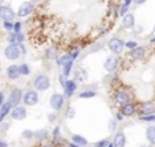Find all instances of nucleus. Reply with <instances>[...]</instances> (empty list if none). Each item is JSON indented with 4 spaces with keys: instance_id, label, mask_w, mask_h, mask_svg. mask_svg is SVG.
<instances>
[{
    "instance_id": "1",
    "label": "nucleus",
    "mask_w": 155,
    "mask_h": 147,
    "mask_svg": "<svg viewBox=\"0 0 155 147\" xmlns=\"http://www.w3.org/2000/svg\"><path fill=\"white\" fill-rule=\"evenodd\" d=\"M107 49L112 52L113 55H120L125 49V42L121 40L120 37H113L107 41Z\"/></svg>"
},
{
    "instance_id": "2",
    "label": "nucleus",
    "mask_w": 155,
    "mask_h": 147,
    "mask_svg": "<svg viewBox=\"0 0 155 147\" xmlns=\"http://www.w3.org/2000/svg\"><path fill=\"white\" fill-rule=\"evenodd\" d=\"M113 99H114L116 104L121 106V105H125V104H128V102H131L132 95L128 90H125V89H117V90L114 91Z\"/></svg>"
},
{
    "instance_id": "3",
    "label": "nucleus",
    "mask_w": 155,
    "mask_h": 147,
    "mask_svg": "<svg viewBox=\"0 0 155 147\" xmlns=\"http://www.w3.org/2000/svg\"><path fill=\"white\" fill-rule=\"evenodd\" d=\"M33 85H34L35 90H40V91H45L48 90L49 87H51V79H49L48 75L45 74H40L35 76L34 82H33Z\"/></svg>"
},
{
    "instance_id": "4",
    "label": "nucleus",
    "mask_w": 155,
    "mask_h": 147,
    "mask_svg": "<svg viewBox=\"0 0 155 147\" xmlns=\"http://www.w3.org/2000/svg\"><path fill=\"white\" fill-rule=\"evenodd\" d=\"M22 51H21V46L15 45V44H8L7 46L4 48V56L5 59L8 60H16L22 56Z\"/></svg>"
},
{
    "instance_id": "5",
    "label": "nucleus",
    "mask_w": 155,
    "mask_h": 147,
    "mask_svg": "<svg viewBox=\"0 0 155 147\" xmlns=\"http://www.w3.org/2000/svg\"><path fill=\"white\" fill-rule=\"evenodd\" d=\"M33 10H34V5H33L31 2H23L18 7L16 15H18L19 18H26V16H29L30 14L33 12Z\"/></svg>"
},
{
    "instance_id": "6",
    "label": "nucleus",
    "mask_w": 155,
    "mask_h": 147,
    "mask_svg": "<svg viewBox=\"0 0 155 147\" xmlns=\"http://www.w3.org/2000/svg\"><path fill=\"white\" fill-rule=\"evenodd\" d=\"M118 64H120V60H118V57L116 56H109L106 57V60H105L104 63V68L107 71L109 74H113L116 70L118 68Z\"/></svg>"
},
{
    "instance_id": "7",
    "label": "nucleus",
    "mask_w": 155,
    "mask_h": 147,
    "mask_svg": "<svg viewBox=\"0 0 155 147\" xmlns=\"http://www.w3.org/2000/svg\"><path fill=\"white\" fill-rule=\"evenodd\" d=\"M139 116H146V115H154L155 113V104L151 101H144L139 105V110H137Z\"/></svg>"
},
{
    "instance_id": "8",
    "label": "nucleus",
    "mask_w": 155,
    "mask_h": 147,
    "mask_svg": "<svg viewBox=\"0 0 155 147\" xmlns=\"http://www.w3.org/2000/svg\"><path fill=\"white\" fill-rule=\"evenodd\" d=\"M21 101H23V93H22V90L21 89H12L10 95H8V102L12 106H18Z\"/></svg>"
},
{
    "instance_id": "9",
    "label": "nucleus",
    "mask_w": 155,
    "mask_h": 147,
    "mask_svg": "<svg viewBox=\"0 0 155 147\" xmlns=\"http://www.w3.org/2000/svg\"><path fill=\"white\" fill-rule=\"evenodd\" d=\"M121 27L124 30H134L136 27V21H135V15L131 12H128L125 16H123L121 21Z\"/></svg>"
},
{
    "instance_id": "10",
    "label": "nucleus",
    "mask_w": 155,
    "mask_h": 147,
    "mask_svg": "<svg viewBox=\"0 0 155 147\" xmlns=\"http://www.w3.org/2000/svg\"><path fill=\"white\" fill-rule=\"evenodd\" d=\"M146 56H147V49L142 45L136 46L135 49H132V51L129 52V57H131L132 60H137V62H139V60H144Z\"/></svg>"
},
{
    "instance_id": "11",
    "label": "nucleus",
    "mask_w": 155,
    "mask_h": 147,
    "mask_svg": "<svg viewBox=\"0 0 155 147\" xmlns=\"http://www.w3.org/2000/svg\"><path fill=\"white\" fill-rule=\"evenodd\" d=\"M15 16H16L15 11L10 5H0V19H3V21H14Z\"/></svg>"
},
{
    "instance_id": "12",
    "label": "nucleus",
    "mask_w": 155,
    "mask_h": 147,
    "mask_svg": "<svg viewBox=\"0 0 155 147\" xmlns=\"http://www.w3.org/2000/svg\"><path fill=\"white\" fill-rule=\"evenodd\" d=\"M51 106H52V109H54V110H60L63 108V105H64V95L63 94H59V93H54V94H52V97H51Z\"/></svg>"
},
{
    "instance_id": "13",
    "label": "nucleus",
    "mask_w": 155,
    "mask_h": 147,
    "mask_svg": "<svg viewBox=\"0 0 155 147\" xmlns=\"http://www.w3.org/2000/svg\"><path fill=\"white\" fill-rule=\"evenodd\" d=\"M23 102L27 106H34L38 102V93L34 90H29L27 93L23 94Z\"/></svg>"
},
{
    "instance_id": "14",
    "label": "nucleus",
    "mask_w": 155,
    "mask_h": 147,
    "mask_svg": "<svg viewBox=\"0 0 155 147\" xmlns=\"http://www.w3.org/2000/svg\"><path fill=\"white\" fill-rule=\"evenodd\" d=\"M120 112L123 113L124 117H131V116H134L135 113L137 112V109H136V105L135 104L128 102V104H125V105H121Z\"/></svg>"
},
{
    "instance_id": "15",
    "label": "nucleus",
    "mask_w": 155,
    "mask_h": 147,
    "mask_svg": "<svg viewBox=\"0 0 155 147\" xmlns=\"http://www.w3.org/2000/svg\"><path fill=\"white\" fill-rule=\"evenodd\" d=\"M27 116V112H26V108L23 106H14L12 110H11V117L14 120H23L25 117Z\"/></svg>"
},
{
    "instance_id": "16",
    "label": "nucleus",
    "mask_w": 155,
    "mask_h": 147,
    "mask_svg": "<svg viewBox=\"0 0 155 147\" xmlns=\"http://www.w3.org/2000/svg\"><path fill=\"white\" fill-rule=\"evenodd\" d=\"M7 76L10 78V79H18L19 76H21V65H16V64H11L8 65L7 68Z\"/></svg>"
},
{
    "instance_id": "17",
    "label": "nucleus",
    "mask_w": 155,
    "mask_h": 147,
    "mask_svg": "<svg viewBox=\"0 0 155 147\" xmlns=\"http://www.w3.org/2000/svg\"><path fill=\"white\" fill-rule=\"evenodd\" d=\"M76 89H78L76 80L68 79L67 83H65V86H64V95H65V97H71V95H72V94L76 91Z\"/></svg>"
},
{
    "instance_id": "18",
    "label": "nucleus",
    "mask_w": 155,
    "mask_h": 147,
    "mask_svg": "<svg viewBox=\"0 0 155 147\" xmlns=\"http://www.w3.org/2000/svg\"><path fill=\"white\" fill-rule=\"evenodd\" d=\"M113 145L114 147H125L127 145V138H125V134L124 132H117V134L114 135V138H113Z\"/></svg>"
},
{
    "instance_id": "19",
    "label": "nucleus",
    "mask_w": 155,
    "mask_h": 147,
    "mask_svg": "<svg viewBox=\"0 0 155 147\" xmlns=\"http://www.w3.org/2000/svg\"><path fill=\"white\" fill-rule=\"evenodd\" d=\"M74 78H75L76 82H86L88 78V74L83 67H78L76 70L74 71Z\"/></svg>"
},
{
    "instance_id": "20",
    "label": "nucleus",
    "mask_w": 155,
    "mask_h": 147,
    "mask_svg": "<svg viewBox=\"0 0 155 147\" xmlns=\"http://www.w3.org/2000/svg\"><path fill=\"white\" fill-rule=\"evenodd\" d=\"M25 41V35L22 33H11L8 34V44H15V45H19V44H23Z\"/></svg>"
},
{
    "instance_id": "21",
    "label": "nucleus",
    "mask_w": 155,
    "mask_h": 147,
    "mask_svg": "<svg viewBox=\"0 0 155 147\" xmlns=\"http://www.w3.org/2000/svg\"><path fill=\"white\" fill-rule=\"evenodd\" d=\"M12 108H14V106L10 104V102H4V104L2 105V108H0V124H2L3 119H4L5 116L8 115V113H11Z\"/></svg>"
},
{
    "instance_id": "22",
    "label": "nucleus",
    "mask_w": 155,
    "mask_h": 147,
    "mask_svg": "<svg viewBox=\"0 0 155 147\" xmlns=\"http://www.w3.org/2000/svg\"><path fill=\"white\" fill-rule=\"evenodd\" d=\"M146 138L150 142V145H155V125H150L146 129Z\"/></svg>"
},
{
    "instance_id": "23",
    "label": "nucleus",
    "mask_w": 155,
    "mask_h": 147,
    "mask_svg": "<svg viewBox=\"0 0 155 147\" xmlns=\"http://www.w3.org/2000/svg\"><path fill=\"white\" fill-rule=\"evenodd\" d=\"M71 139H72V142L75 143V145H78V146H82V147L87 146V139L83 138V136H80V135H72Z\"/></svg>"
},
{
    "instance_id": "24",
    "label": "nucleus",
    "mask_w": 155,
    "mask_h": 147,
    "mask_svg": "<svg viewBox=\"0 0 155 147\" xmlns=\"http://www.w3.org/2000/svg\"><path fill=\"white\" fill-rule=\"evenodd\" d=\"M48 136H49V134H48V131H46V129H40V131L34 132V139L38 140V142H42V140H45Z\"/></svg>"
},
{
    "instance_id": "25",
    "label": "nucleus",
    "mask_w": 155,
    "mask_h": 147,
    "mask_svg": "<svg viewBox=\"0 0 155 147\" xmlns=\"http://www.w3.org/2000/svg\"><path fill=\"white\" fill-rule=\"evenodd\" d=\"M71 56H70V53H65V55H63V56H60V57H57L56 59V62H57V64L60 65V67H63V65L65 64V63H68V62H71Z\"/></svg>"
},
{
    "instance_id": "26",
    "label": "nucleus",
    "mask_w": 155,
    "mask_h": 147,
    "mask_svg": "<svg viewBox=\"0 0 155 147\" xmlns=\"http://www.w3.org/2000/svg\"><path fill=\"white\" fill-rule=\"evenodd\" d=\"M72 67H74V60H71V62L65 63V64L63 65V74H64L65 76H68V75L72 72Z\"/></svg>"
},
{
    "instance_id": "27",
    "label": "nucleus",
    "mask_w": 155,
    "mask_h": 147,
    "mask_svg": "<svg viewBox=\"0 0 155 147\" xmlns=\"http://www.w3.org/2000/svg\"><path fill=\"white\" fill-rule=\"evenodd\" d=\"M95 95H97V93L94 90H84L79 94L80 98H93V97H95Z\"/></svg>"
},
{
    "instance_id": "28",
    "label": "nucleus",
    "mask_w": 155,
    "mask_h": 147,
    "mask_svg": "<svg viewBox=\"0 0 155 147\" xmlns=\"http://www.w3.org/2000/svg\"><path fill=\"white\" fill-rule=\"evenodd\" d=\"M139 120H142V121H146V123H155V113H154V115L139 116Z\"/></svg>"
},
{
    "instance_id": "29",
    "label": "nucleus",
    "mask_w": 155,
    "mask_h": 147,
    "mask_svg": "<svg viewBox=\"0 0 155 147\" xmlns=\"http://www.w3.org/2000/svg\"><path fill=\"white\" fill-rule=\"evenodd\" d=\"M14 25H15V22L12 21H3V27L7 32H14Z\"/></svg>"
},
{
    "instance_id": "30",
    "label": "nucleus",
    "mask_w": 155,
    "mask_h": 147,
    "mask_svg": "<svg viewBox=\"0 0 155 147\" xmlns=\"http://www.w3.org/2000/svg\"><path fill=\"white\" fill-rule=\"evenodd\" d=\"M53 143H54V145H56L57 147H61V146H65V145H67L65 139H64V138H61V136H56V138H53Z\"/></svg>"
},
{
    "instance_id": "31",
    "label": "nucleus",
    "mask_w": 155,
    "mask_h": 147,
    "mask_svg": "<svg viewBox=\"0 0 155 147\" xmlns=\"http://www.w3.org/2000/svg\"><path fill=\"white\" fill-rule=\"evenodd\" d=\"M128 12H129V5L121 4V5H120V12H118V15H120L121 18H123V16H125Z\"/></svg>"
},
{
    "instance_id": "32",
    "label": "nucleus",
    "mask_w": 155,
    "mask_h": 147,
    "mask_svg": "<svg viewBox=\"0 0 155 147\" xmlns=\"http://www.w3.org/2000/svg\"><path fill=\"white\" fill-rule=\"evenodd\" d=\"M136 46H139V44H137L136 41H134V40H129V41H127V42H125V48H127V49H129V51L135 49Z\"/></svg>"
},
{
    "instance_id": "33",
    "label": "nucleus",
    "mask_w": 155,
    "mask_h": 147,
    "mask_svg": "<svg viewBox=\"0 0 155 147\" xmlns=\"http://www.w3.org/2000/svg\"><path fill=\"white\" fill-rule=\"evenodd\" d=\"M22 136H23L25 139H33V138H34V132L30 131V129H25V131L22 132Z\"/></svg>"
},
{
    "instance_id": "34",
    "label": "nucleus",
    "mask_w": 155,
    "mask_h": 147,
    "mask_svg": "<svg viewBox=\"0 0 155 147\" xmlns=\"http://www.w3.org/2000/svg\"><path fill=\"white\" fill-rule=\"evenodd\" d=\"M21 74H22V75H25V76L30 74V67L26 64V63H23V64H21Z\"/></svg>"
},
{
    "instance_id": "35",
    "label": "nucleus",
    "mask_w": 155,
    "mask_h": 147,
    "mask_svg": "<svg viewBox=\"0 0 155 147\" xmlns=\"http://www.w3.org/2000/svg\"><path fill=\"white\" fill-rule=\"evenodd\" d=\"M109 145H110V142L107 139H102V140H98V142H97L94 146H95V147H107Z\"/></svg>"
},
{
    "instance_id": "36",
    "label": "nucleus",
    "mask_w": 155,
    "mask_h": 147,
    "mask_svg": "<svg viewBox=\"0 0 155 147\" xmlns=\"http://www.w3.org/2000/svg\"><path fill=\"white\" fill-rule=\"evenodd\" d=\"M67 76H65V75L64 74H61V75H60V76H59V82H60V85H61L63 86V87H64V86H65V83H67Z\"/></svg>"
},
{
    "instance_id": "37",
    "label": "nucleus",
    "mask_w": 155,
    "mask_h": 147,
    "mask_svg": "<svg viewBox=\"0 0 155 147\" xmlns=\"http://www.w3.org/2000/svg\"><path fill=\"white\" fill-rule=\"evenodd\" d=\"M67 116L68 119H72L74 116H75V109H74V108H68V110H67Z\"/></svg>"
},
{
    "instance_id": "38",
    "label": "nucleus",
    "mask_w": 155,
    "mask_h": 147,
    "mask_svg": "<svg viewBox=\"0 0 155 147\" xmlns=\"http://www.w3.org/2000/svg\"><path fill=\"white\" fill-rule=\"evenodd\" d=\"M21 30H22V23L21 22H15V25H14V32L21 33Z\"/></svg>"
},
{
    "instance_id": "39",
    "label": "nucleus",
    "mask_w": 155,
    "mask_h": 147,
    "mask_svg": "<svg viewBox=\"0 0 155 147\" xmlns=\"http://www.w3.org/2000/svg\"><path fill=\"white\" fill-rule=\"evenodd\" d=\"M70 56H71V59H72V60H75L76 57L79 56V49H75V51L70 52Z\"/></svg>"
},
{
    "instance_id": "40",
    "label": "nucleus",
    "mask_w": 155,
    "mask_h": 147,
    "mask_svg": "<svg viewBox=\"0 0 155 147\" xmlns=\"http://www.w3.org/2000/svg\"><path fill=\"white\" fill-rule=\"evenodd\" d=\"M52 136H53V138L60 136V127H56V128L53 129V132H52Z\"/></svg>"
},
{
    "instance_id": "41",
    "label": "nucleus",
    "mask_w": 155,
    "mask_h": 147,
    "mask_svg": "<svg viewBox=\"0 0 155 147\" xmlns=\"http://www.w3.org/2000/svg\"><path fill=\"white\" fill-rule=\"evenodd\" d=\"M146 2H147V0H134V4H136V5H142V4H144Z\"/></svg>"
},
{
    "instance_id": "42",
    "label": "nucleus",
    "mask_w": 155,
    "mask_h": 147,
    "mask_svg": "<svg viewBox=\"0 0 155 147\" xmlns=\"http://www.w3.org/2000/svg\"><path fill=\"white\" fill-rule=\"evenodd\" d=\"M3 101H4V94H3L2 91H0V108H2V105L4 104V102H3Z\"/></svg>"
},
{
    "instance_id": "43",
    "label": "nucleus",
    "mask_w": 155,
    "mask_h": 147,
    "mask_svg": "<svg viewBox=\"0 0 155 147\" xmlns=\"http://www.w3.org/2000/svg\"><path fill=\"white\" fill-rule=\"evenodd\" d=\"M132 3H134V0H123V4L125 5H131Z\"/></svg>"
},
{
    "instance_id": "44",
    "label": "nucleus",
    "mask_w": 155,
    "mask_h": 147,
    "mask_svg": "<svg viewBox=\"0 0 155 147\" xmlns=\"http://www.w3.org/2000/svg\"><path fill=\"white\" fill-rule=\"evenodd\" d=\"M42 147H57L56 145H54V143L53 142H52V143H46V145H44Z\"/></svg>"
},
{
    "instance_id": "45",
    "label": "nucleus",
    "mask_w": 155,
    "mask_h": 147,
    "mask_svg": "<svg viewBox=\"0 0 155 147\" xmlns=\"http://www.w3.org/2000/svg\"><path fill=\"white\" fill-rule=\"evenodd\" d=\"M8 145H7V142H4V140H2L0 139V147H7Z\"/></svg>"
},
{
    "instance_id": "46",
    "label": "nucleus",
    "mask_w": 155,
    "mask_h": 147,
    "mask_svg": "<svg viewBox=\"0 0 155 147\" xmlns=\"http://www.w3.org/2000/svg\"><path fill=\"white\" fill-rule=\"evenodd\" d=\"M48 119H49V121H54V120H56V116H54V115H53V116L49 115V116H48Z\"/></svg>"
},
{
    "instance_id": "47",
    "label": "nucleus",
    "mask_w": 155,
    "mask_h": 147,
    "mask_svg": "<svg viewBox=\"0 0 155 147\" xmlns=\"http://www.w3.org/2000/svg\"><path fill=\"white\" fill-rule=\"evenodd\" d=\"M67 147H80V146H78V145H75V143H71V145H67Z\"/></svg>"
},
{
    "instance_id": "48",
    "label": "nucleus",
    "mask_w": 155,
    "mask_h": 147,
    "mask_svg": "<svg viewBox=\"0 0 155 147\" xmlns=\"http://www.w3.org/2000/svg\"><path fill=\"white\" fill-rule=\"evenodd\" d=\"M150 42H151V44H155V37H151V38H150Z\"/></svg>"
},
{
    "instance_id": "49",
    "label": "nucleus",
    "mask_w": 155,
    "mask_h": 147,
    "mask_svg": "<svg viewBox=\"0 0 155 147\" xmlns=\"http://www.w3.org/2000/svg\"><path fill=\"white\" fill-rule=\"evenodd\" d=\"M107 147H114V145H113V143H110V145L107 146Z\"/></svg>"
},
{
    "instance_id": "50",
    "label": "nucleus",
    "mask_w": 155,
    "mask_h": 147,
    "mask_svg": "<svg viewBox=\"0 0 155 147\" xmlns=\"http://www.w3.org/2000/svg\"><path fill=\"white\" fill-rule=\"evenodd\" d=\"M140 147H148V146H140Z\"/></svg>"
},
{
    "instance_id": "51",
    "label": "nucleus",
    "mask_w": 155,
    "mask_h": 147,
    "mask_svg": "<svg viewBox=\"0 0 155 147\" xmlns=\"http://www.w3.org/2000/svg\"><path fill=\"white\" fill-rule=\"evenodd\" d=\"M154 34H155V26H154Z\"/></svg>"
}]
</instances>
